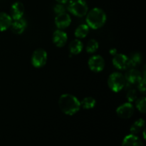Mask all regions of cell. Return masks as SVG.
<instances>
[{
	"label": "cell",
	"instance_id": "obj_14",
	"mask_svg": "<svg viewBox=\"0 0 146 146\" xmlns=\"http://www.w3.org/2000/svg\"><path fill=\"white\" fill-rule=\"evenodd\" d=\"M121 146H144V144L136 135L129 134L123 138Z\"/></svg>",
	"mask_w": 146,
	"mask_h": 146
},
{
	"label": "cell",
	"instance_id": "obj_11",
	"mask_svg": "<svg viewBox=\"0 0 146 146\" xmlns=\"http://www.w3.org/2000/svg\"><path fill=\"white\" fill-rule=\"evenodd\" d=\"M145 74V73H144ZM126 82L130 84H138L141 79L143 78V76L142 75L141 72L135 68H131L128 70L125 74L124 75Z\"/></svg>",
	"mask_w": 146,
	"mask_h": 146
},
{
	"label": "cell",
	"instance_id": "obj_9",
	"mask_svg": "<svg viewBox=\"0 0 146 146\" xmlns=\"http://www.w3.org/2000/svg\"><path fill=\"white\" fill-rule=\"evenodd\" d=\"M68 40V35L65 31L61 29L56 30L52 36V41L58 48H62L66 45Z\"/></svg>",
	"mask_w": 146,
	"mask_h": 146
},
{
	"label": "cell",
	"instance_id": "obj_24",
	"mask_svg": "<svg viewBox=\"0 0 146 146\" xmlns=\"http://www.w3.org/2000/svg\"><path fill=\"white\" fill-rule=\"evenodd\" d=\"M138 88L141 94H143V95H145L146 92V88H145V74L143 75V77L141 79V81H140L138 84Z\"/></svg>",
	"mask_w": 146,
	"mask_h": 146
},
{
	"label": "cell",
	"instance_id": "obj_16",
	"mask_svg": "<svg viewBox=\"0 0 146 146\" xmlns=\"http://www.w3.org/2000/svg\"><path fill=\"white\" fill-rule=\"evenodd\" d=\"M83 48H84V44L82 41L78 38H76L71 41L68 46V50L73 55L79 54L82 51Z\"/></svg>",
	"mask_w": 146,
	"mask_h": 146
},
{
	"label": "cell",
	"instance_id": "obj_6",
	"mask_svg": "<svg viewBox=\"0 0 146 146\" xmlns=\"http://www.w3.org/2000/svg\"><path fill=\"white\" fill-rule=\"evenodd\" d=\"M105 60L100 55L92 56L88 61V68L94 73L101 72L105 68Z\"/></svg>",
	"mask_w": 146,
	"mask_h": 146
},
{
	"label": "cell",
	"instance_id": "obj_3",
	"mask_svg": "<svg viewBox=\"0 0 146 146\" xmlns=\"http://www.w3.org/2000/svg\"><path fill=\"white\" fill-rule=\"evenodd\" d=\"M108 88L114 93H118L123 90L126 84L125 76L120 72H113L108 78Z\"/></svg>",
	"mask_w": 146,
	"mask_h": 146
},
{
	"label": "cell",
	"instance_id": "obj_1",
	"mask_svg": "<svg viewBox=\"0 0 146 146\" xmlns=\"http://www.w3.org/2000/svg\"><path fill=\"white\" fill-rule=\"evenodd\" d=\"M58 106L60 110L67 115H73L77 113L81 108L80 101L70 94H64L59 97Z\"/></svg>",
	"mask_w": 146,
	"mask_h": 146
},
{
	"label": "cell",
	"instance_id": "obj_27",
	"mask_svg": "<svg viewBox=\"0 0 146 146\" xmlns=\"http://www.w3.org/2000/svg\"><path fill=\"white\" fill-rule=\"evenodd\" d=\"M56 1L58 2V4H65L68 2V0H56Z\"/></svg>",
	"mask_w": 146,
	"mask_h": 146
},
{
	"label": "cell",
	"instance_id": "obj_15",
	"mask_svg": "<svg viewBox=\"0 0 146 146\" xmlns=\"http://www.w3.org/2000/svg\"><path fill=\"white\" fill-rule=\"evenodd\" d=\"M12 19L11 16L5 12H0V31H4L10 28Z\"/></svg>",
	"mask_w": 146,
	"mask_h": 146
},
{
	"label": "cell",
	"instance_id": "obj_17",
	"mask_svg": "<svg viewBox=\"0 0 146 146\" xmlns=\"http://www.w3.org/2000/svg\"><path fill=\"white\" fill-rule=\"evenodd\" d=\"M144 128H145V121L143 118H139L132 124L130 128V132L131 134L137 135L143 131Z\"/></svg>",
	"mask_w": 146,
	"mask_h": 146
},
{
	"label": "cell",
	"instance_id": "obj_21",
	"mask_svg": "<svg viewBox=\"0 0 146 146\" xmlns=\"http://www.w3.org/2000/svg\"><path fill=\"white\" fill-rule=\"evenodd\" d=\"M98 48H99L98 42L96 39L92 38V39H90L87 43L86 51L88 54H94L98 49Z\"/></svg>",
	"mask_w": 146,
	"mask_h": 146
},
{
	"label": "cell",
	"instance_id": "obj_23",
	"mask_svg": "<svg viewBox=\"0 0 146 146\" xmlns=\"http://www.w3.org/2000/svg\"><path fill=\"white\" fill-rule=\"evenodd\" d=\"M137 98H138V93H137L136 90L134 89V88L128 90L126 94V99L128 102H134L137 99Z\"/></svg>",
	"mask_w": 146,
	"mask_h": 146
},
{
	"label": "cell",
	"instance_id": "obj_13",
	"mask_svg": "<svg viewBox=\"0 0 146 146\" xmlns=\"http://www.w3.org/2000/svg\"><path fill=\"white\" fill-rule=\"evenodd\" d=\"M27 27V21L23 18L19 19L12 20L10 29L11 31L16 34H21L26 30Z\"/></svg>",
	"mask_w": 146,
	"mask_h": 146
},
{
	"label": "cell",
	"instance_id": "obj_19",
	"mask_svg": "<svg viewBox=\"0 0 146 146\" xmlns=\"http://www.w3.org/2000/svg\"><path fill=\"white\" fill-rule=\"evenodd\" d=\"M80 103H81V108L86 110H89L92 109L96 106V100L91 96H87L85 97L82 101H80Z\"/></svg>",
	"mask_w": 146,
	"mask_h": 146
},
{
	"label": "cell",
	"instance_id": "obj_22",
	"mask_svg": "<svg viewBox=\"0 0 146 146\" xmlns=\"http://www.w3.org/2000/svg\"><path fill=\"white\" fill-rule=\"evenodd\" d=\"M135 108L139 112L145 113L146 111V98L145 96L141 97L135 100Z\"/></svg>",
	"mask_w": 146,
	"mask_h": 146
},
{
	"label": "cell",
	"instance_id": "obj_12",
	"mask_svg": "<svg viewBox=\"0 0 146 146\" xmlns=\"http://www.w3.org/2000/svg\"><path fill=\"white\" fill-rule=\"evenodd\" d=\"M25 8L21 1H16L11 5V9H10V16H11L12 20L19 19L23 17L24 14Z\"/></svg>",
	"mask_w": 146,
	"mask_h": 146
},
{
	"label": "cell",
	"instance_id": "obj_7",
	"mask_svg": "<svg viewBox=\"0 0 146 146\" xmlns=\"http://www.w3.org/2000/svg\"><path fill=\"white\" fill-rule=\"evenodd\" d=\"M116 114L120 118L122 119H128L133 115L135 113V108L132 103L127 102L121 104L117 108Z\"/></svg>",
	"mask_w": 146,
	"mask_h": 146
},
{
	"label": "cell",
	"instance_id": "obj_18",
	"mask_svg": "<svg viewBox=\"0 0 146 146\" xmlns=\"http://www.w3.org/2000/svg\"><path fill=\"white\" fill-rule=\"evenodd\" d=\"M89 33V27L87 24H81L76 29L74 35L76 38H84Z\"/></svg>",
	"mask_w": 146,
	"mask_h": 146
},
{
	"label": "cell",
	"instance_id": "obj_4",
	"mask_svg": "<svg viewBox=\"0 0 146 146\" xmlns=\"http://www.w3.org/2000/svg\"><path fill=\"white\" fill-rule=\"evenodd\" d=\"M68 10L78 17H84L88 11V7L85 0H70Z\"/></svg>",
	"mask_w": 146,
	"mask_h": 146
},
{
	"label": "cell",
	"instance_id": "obj_2",
	"mask_svg": "<svg viewBox=\"0 0 146 146\" xmlns=\"http://www.w3.org/2000/svg\"><path fill=\"white\" fill-rule=\"evenodd\" d=\"M107 20V15L101 8L95 7L88 11L86 15V21L89 28L98 29L105 25Z\"/></svg>",
	"mask_w": 146,
	"mask_h": 146
},
{
	"label": "cell",
	"instance_id": "obj_20",
	"mask_svg": "<svg viewBox=\"0 0 146 146\" xmlns=\"http://www.w3.org/2000/svg\"><path fill=\"white\" fill-rule=\"evenodd\" d=\"M130 67H135L140 65L143 61V56L140 53H133L129 57Z\"/></svg>",
	"mask_w": 146,
	"mask_h": 146
},
{
	"label": "cell",
	"instance_id": "obj_5",
	"mask_svg": "<svg viewBox=\"0 0 146 146\" xmlns=\"http://www.w3.org/2000/svg\"><path fill=\"white\" fill-rule=\"evenodd\" d=\"M48 60V54L42 48H36L31 55V64L35 68H41L46 65Z\"/></svg>",
	"mask_w": 146,
	"mask_h": 146
},
{
	"label": "cell",
	"instance_id": "obj_25",
	"mask_svg": "<svg viewBox=\"0 0 146 146\" xmlns=\"http://www.w3.org/2000/svg\"><path fill=\"white\" fill-rule=\"evenodd\" d=\"M54 11L56 14H62V13L66 12V8L64 6V4H57L56 5H55V7H54Z\"/></svg>",
	"mask_w": 146,
	"mask_h": 146
},
{
	"label": "cell",
	"instance_id": "obj_26",
	"mask_svg": "<svg viewBox=\"0 0 146 146\" xmlns=\"http://www.w3.org/2000/svg\"><path fill=\"white\" fill-rule=\"evenodd\" d=\"M117 53H118V52H117V49L115 48H111V49L109 50V54H111V55H112V56L115 55Z\"/></svg>",
	"mask_w": 146,
	"mask_h": 146
},
{
	"label": "cell",
	"instance_id": "obj_10",
	"mask_svg": "<svg viewBox=\"0 0 146 146\" xmlns=\"http://www.w3.org/2000/svg\"><path fill=\"white\" fill-rule=\"evenodd\" d=\"M54 21H55V24L57 28L61 30L68 28L71 24V17L69 14L66 12L57 14Z\"/></svg>",
	"mask_w": 146,
	"mask_h": 146
},
{
	"label": "cell",
	"instance_id": "obj_8",
	"mask_svg": "<svg viewBox=\"0 0 146 146\" xmlns=\"http://www.w3.org/2000/svg\"><path fill=\"white\" fill-rule=\"evenodd\" d=\"M113 65L118 70H125L130 67L129 58L123 54H118L113 56L112 58Z\"/></svg>",
	"mask_w": 146,
	"mask_h": 146
}]
</instances>
